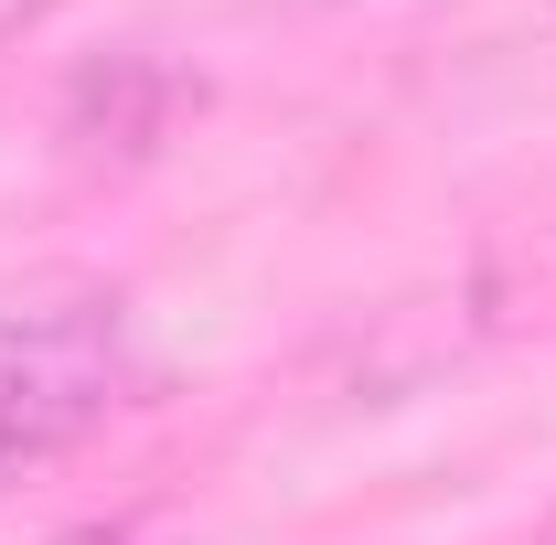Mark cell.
Here are the masks:
<instances>
[{
	"instance_id": "277c9868",
	"label": "cell",
	"mask_w": 556,
	"mask_h": 545,
	"mask_svg": "<svg viewBox=\"0 0 556 545\" xmlns=\"http://www.w3.org/2000/svg\"><path fill=\"white\" fill-rule=\"evenodd\" d=\"M535 545H556V514H546V524H535Z\"/></svg>"
},
{
	"instance_id": "6da1fadb",
	"label": "cell",
	"mask_w": 556,
	"mask_h": 545,
	"mask_svg": "<svg viewBox=\"0 0 556 545\" xmlns=\"http://www.w3.org/2000/svg\"><path fill=\"white\" fill-rule=\"evenodd\" d=\"M129 385V300L97 278L0 289V481L75 449Z\"/></svg>"
},
{
	"instance_id": "7a4b0ae2",
	"label": "cell",
	"mask_w": 556,
	"mask_h": 545,
	"mask_svg": "<svg viewBox=\"0 0 556 545\" xmlns=\"http://www.w3.org/2000/svg\"><path fill=\"white\" fill-rule=\"evenodd\" d=\"M182 97H193V86L161 65V54H97V65L65 86V129L86 139V150L139 161V150H161V129H172Z\"/></svg>"
},
{
	"instance_id": "3957f363",
	"label": "cell",
	"mask_w": 556,
	"mask_h": 545,
	"mask_svg": "<svg viewBox=\"0 0 556 545\" xmlns=\"http://www.w3.org/2000/svg\"><path fill=\"white\" fill-rule=\"evenodd\" d=\"M65 0H0V43H22V33H43Z\"/></svg>"
}]
</instances>
